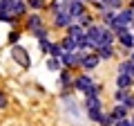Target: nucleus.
I'll return each instance as SVG.
<instances>
[{
    "label": "nucleus",
    "instance_id": "nucleus-24",
    "mask_svg": "<svg viewBox=\"0 0 134 126\" xmlns=\"http://www.w3.org/2000/svg\"><path fill=\"white\" fill-rule=\"evenodd\" d=\"M47 65H49L52 70H58V68H60V63H58L56 59H52V61H47Z\"/></svg>",
    "mask_w": 134,
    "mask_h": 126
},
{
    "label": "nucleus",
    "instance_id": "nucleus-21",
    "mask_svg": "<svg viewBox=\"0 0 134 126\" xmlns=\"http://www.w3.org/2000/svg\"><path fill=\"white\" fill-rule=\"evenodd\" d=\"M100 124H103V126L114 124V115H105V117H100Z\"/></svg>",
    "mask_w": 134,
    "mask_h": 126
},
{
    "label": "nucleus",
    "instance_id": "nucleus-30",
    "mask_svg": "<svg viewBox=\"0 0 134 126\" xmlns=\"http://www.w3.org/2000/svg\"><path fill=\"white\" fill-rule=\"evenodd\" d=\"M81 2H87V0H81Z\"/></svg>",
    "mask_w": 134,
    "mask_h": 126
},
{
    "label": "nucleus",
    "instance_id": "nucleus-14",
    "mask_svg": "<svg viewBox=\"0 0 134 126\" xmlns=\"http://www.w3.org/2000/svg\"><path fill=\"white\" fill-rule=\"evenodd\" d=\"M112 41H114V36H112V32H107V29H103V34H100V41H98V45H112Z\"/></svg>",
    "mask_w": 134,
    "mask_h": 126
},
{
    "label": "nucleus",
    "instance_id": "nucleus-31",
    "mask_svg": "<svg viewBox=\"0 0 134 126\" xmlns=\"http://www.w3.org/2000/svg\"><path fill=\"white\" fill-rule=\"evenodd\" d=\"M132 61H134V54H132Z\"/></svg>",
    "mask_w": 134,
    "mask_h": 126
},
{
    "label": "nucleus",
    "instance_id": "nucleus-27",
    "mask_svg": "<svg viewBox=\"0 0 134 126\" xmlns=\"http://www.w3.org/2000/svg\"><path fill=\"white\" fill-rule=\"evenodd\" d=\"M18 38H20V34H18V32H11V36H9V41H11V45H14L16 41H18Z\"/></svg>",
    "mask_w": 134,
    "mask_h": 126
},
{
    "label": "nucleus",
    "instance_id": "nucleus-18",
    "mask_svg": "<svg viewBox=\"0 0 134 126\" xmlns=\"http://www.w3.org/2000/svg\"><path fill=\"white\" fill-rule=\"evenodd\" d=\"M31 34L36 36V38H45V36H47V29L45 27H36V29H31Z\"/></svg>",
    "mask_w": 134,
    "mask_h": 126
},
{
    "label": "nucleus",
    "instance_id": "nucleus-20",
    "mask_svg": "<svg viewBox=\"0 0 134 126\" xmlns=\"http://www.w3.org/2000/svg\"><path fill=\"white\" fill-rule=\"evenodd\" d=\"M116 101H125V99H127V92H125V88H121V90H116Z\"/></svg>",
    "mask_w": 134,
    "mask_h": 126
},
{
    "label": "nucleus",
    "instance_id": "nucleus-17",
    "mask_svg": "<svg viewBox=\"0 0 134 126\" xmlns=\"http://www.w3.org/2000/svg\"><path fill=\"white\" fill-rule=\"evenodd\" d=\"M125 113H127L125 106H116L114 110H112V115H114V119H121V117H125Z\"/></svg>",
    "mask_w": 134,
    "mask_h": 126
},
{
    "label": "nucleus",
    "instance_id": "nucleus-13",
    "mask_svg": "<svg viewBox=\"0 0 134 126\" xmlns=\"http://www.w3.org/2000/svg\"><path fill=\"white\" fill-rule=\"evenodd\" d=\"M27 27L29 29H36V27H43V20H40V16H29V20H27Z\"/></svg>",
    "mask_w": 134,
    "mask_h": 126
},
{
    "label": "nucleus",
    "instance_id": "nucleus-19",
    "mask_svg": "<svg viewBox=\"0 0 134 126\" xmlns=\"http://www.w3.org/2000/svg\"><path fill=\"white\" fill-rule=\"evenodd\" d=\"M49 52H52V56H60V54H63V47H60V45H49Z\"/></svg>",
    "mask_w": 134,
    "mask_h": 126
},
{
    "label": "nucleus",
    "instance_id": "nucleus-1",
    "mask_svg": "<svg viewBox=\"0 0 134 126\" xmlns=\"http://www.w3.org/2000/svg\"><path fill=\"white\" fill-rule=\"evenodd\" d=\"M134 20V9H121L119 14H114V20H112V27L116 29V32H121V29H125L130 23Z\"/></svg>",
    "mask_w": 134,
    "mask_h": 126
},
{
    "label": "nucleus",
    "instance_id": "nucleus-8",
    "mask_svg": "<svg viewBox=\"0 0 134 126\" xmlns=\"http://www.w3.org/2000/svg\"><path fill=\"white\" fill-rule=\"evenodd\" d=\"M116 86H119V88H127V86H132V74H127V72H119V77H116Z\"/></svg>",
    "mask_w": 134,
    "mask_h": 126
},
{
    "label": "nucleus",
    "instance_id": "nucleus-2",
    "mask_svg": "<svg viewBox=\"0 0 134 126\" xmlns=\"http://www.w3.org/2000/svg\"><path fill=\"white\" fill-rule=\"evenodd\" d=\"M74 20V16L69 14V9H63V11H56V27H69Z\"/></svg>",
    "mask_w": 134,
    "mask_h": 126
},
{
    "label": "nucleus",
    "instance_id": "nucleus-10",
    "mask_svg": "<svg viewBox=\"0 0 134 126\" xmlns=\"http://www.w3.org/2000/svg\"><path fill=\"white\" fill-rule=\"evenodd\" d=\"M74 86H76V90H81V92H85L87 88L92 86V81H90V77H78L76 81H74Z\"/></svg>",
    "mask_w": 134,
    "mask_h": 126
},
{
    "label": "nucleus",
    "instance_id": "nucleus-26",
    "mask_svg": "<svg viewBox=\"0 0 134 126\" xmlns=\"http://www.w3.org/2000/svg\"><path fill=\"white\" fill-rule=\"evenodd\" d=\"M0 108H7V97H5L2 90H0Z\"/></svg>",
    "mask_w": 134,
    "mask_h": 126
},
{
    "label": "nucleus",
    "instance_id": "nucleus-25",
    "mask_svg": "<svg viewBox=\"0 0 134 126\" xmlns=\"http://www.w3.org/2000/svg\"><path fill=\"white\" fill-rule=\"evenodd\" d=\"M114 126H132V122H127V119H123V117H121V119H116Z\"/></svg>",
    "mask_w": 134,
    "mask_h": 126
},
{
    "label": "nucleus",
    "instance_id": "nucleus-9",
    "mask_svg": "<svg viewBox=\"0 0 134 126\" xmlns=\"http://www.w3.org/2000/svg\"><path fill=\"white\" fill-rule=\"evenodd\" d=\"M83 34H85V32H83L81 25H69V27H67V36H72L74 41H78Z\"/></svg>",
    "mask_w": 134,
    "mask_h": 126
},
{
    "label": "nucleus",
    "instance_id": "nucleus-29",
    "mask_svg": "<svg viewBox=\"0 0 134 126\" xmlns=\"http://www.w3.org/2000/svg\"><path fill=\"white\" fill-rule=\"evenodd\" d=\"M132 9H134V0H132Z\"/></svg>",
    "mask_w": 134,
    "mask_h": 126
},
{
    "label": "nucleus",
    "instance_id": "nucleus-11",
    "mask_svg": "<svg viewBox=\"0 0 134 126\" xmlns=\"http://www.w3.org/2000/svg\"><path fill=\"white\" fill-rule=\"evenodd\" d=\"M60 47L65 50V52H72V50L76 47V41H74L72 36H65V38H63V43H60Z\"/></svg>",
    "mask_w": 134,
    "mask_h": 126
},
{
    "label": "nucleus",
    "instance_id": "nucleus-5",
    "mask_svg": "<svg viewBox=\"0 0 134 126\" xmlns=\"http://www.w3.org/2000/svg\"><path fill=\"white\" fill-rule=\"evenodd\" d=\"M69 14L74 16V18H78L81 14H85V2H81V0H69Z\"/></svg>",
    "mask_w": 134,
    "mask_h": 126
},
{
    "label": "nucleus",
    "instance_id": "nucleus-3",
    "mask_svg": "<svg viewBox=\"0 0 134 126\" xmlns=\"http://www.w3.org/2000/svg\"><path fill=\"white\" fill-rule=\"evenodd\" d=\"M100 34H103V27H87V32H85V36H87V41H90L94 47H98V41H100Z\"/></svg>",
    "mask_w": 134,
    "mask_h": 126
},
{
    "label": "nucleus",
    "instance_id": "nucleus-7",
    "mask_svg": "<svg viewBox=\"0 0 134 126\" xmlns=\"http://www.w3.org/2000/svg\"><path fill=\"white\" fill-rule=\"evenodd\" d=\"M116 34H119L121 43H123L125 47H132V45H134V36L127 32V27H125V29H121V32H116Z\"/></svg>",
    "mask_w": 134,
    "mask_h": 126
},
{
    "label": "nucleus",
    "instance_id": "nucleus-15",
    "mask_svg": "<svg viewBox=\"0 0 134 126\" xmlns=\"http://www.w3.org/2000/svg\"><path fill=\"white\" fill-rule=\"evenodd\" d=\"M103 9H121V0H103Z\"/></svg>",
    "mask_w": 134,
    "mask_h": 126
},
{
    "label": "nucleus",
    "instance_id": "nucleus-4",
    "mask_svg": "<svg viewBox=\"0 0 134 126\" xmlns=\"http://www.w3.org/2000/svg\"><path fill=\"white\" fill-rule=\"evenodd\" d=\"M11 56H14V61L20 63L23 68H29V56H27V52H25L23 47H14L11 50Z\"/></svg>",
    "mask_w": 134,
    "mask_h": 126
},
{
    "label": "nucleus",
    "instance_id": "nucleus-6",
    "mask_svg": "<svg viewBox=\"0 0 134 126\" xmlns=\"http://www.w3.org/2000/svg\"><path fill=\"white\" fill-rule=\"evenodd\" d=\"M81 65H83V68H87V70L96 68V65H98V54H83Z\"/></svg>",
    "mask_w": 134,
    "mask_h": 126
},
{
    "label": "nucleus",
    "instance_id": "nucleus-16",
    "mask_svg": "<svg viewBox=\"0 0 134 126\" xmlns=\"http://www.w3.org/2000/svg\"><path fill=\"white\" fill-rule=\"evenodd\" d=\"M78 23H81V27H83V29H85V27H90V25H92V16L81 14V16H78Z\"/></svg>",
    "mask_w": 134,
    "mask_h": 126
},
{
    "label": "nucleus",
    "instance_id": "nucleus-32",
    "mask_svg": "<svg viewBox=\"0 0 134 126\" xmlns=\"http://www.w3.org/2000/svg\"><path fill=\"white\" fill-rule=\"evenodd\" d=\"M132 126H134V122H132Z\"/></svg>",
    "mask_w": 134,
    "mask_h": 126
},
{
    "label": "nucleus",
    "instance_id": "nucleus-22",
    "mask_svg": "<svg viewBox=\"0 0 134 126\" xmlns=\"http://www.w3.org/2000/svg\"><path fill=\"white\" fill-rule=\"evenodd\" d=\"M49 45L52 43H49L47 38H40V50H43V52H49Z\"/></svg>",
    "mask_w": 134,
    "mask_h": 126
},
{
    "label": "nucleus",
    "instance_id": "nucleus-12",
    "mask_svg": "<svg viewBox=\"0 0 134 126\" xmlns=\"http://www.w3.org/2000/svg\"><path fill=\"white\" fill-rule=\"evenodd\" d=\"M112 47L110 45H98V59H112Z\"/></svg>",
    "mask_w": 134,
    "mask_h": 126
},
{
    "label": "nucleus",
    "instance_id": "nucleus-28",
    "mask_svg": "<svg viewBox=\"0 0 134 126\" xmlns=\"http://www.w3.org/2000/svg\"><path fill=\"white\" fill-rule=\"evenodd\" d=\"M60 81H63V83H69L72 79H69V74H67V72H63V74H60Z\"/></svg>",
    "mask_w": 134,
    "mask_h": 126
},
{
    "label": "nucleus",
    "instance_id": "nucleus-23",
    "mask_svg": "<svg viewBox=\"0 0 134 126\" xmlns=\"http://www.w3.org/2000/svg\"><path fill=\"white\" fill-rule=\"evenodd\" d=\"M29 2V7H34V9H40L43 7V0H27Z\"/></svg>",
    "mask_w": 134,
    "mask_h": 126
}]
</instances>
